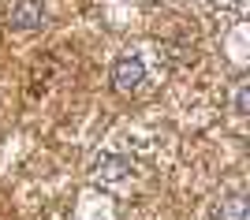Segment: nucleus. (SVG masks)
<instances>
[{"label": "nucleus", "instance_id": "nucleus-1", "mask_svg": "<svg viewBox=\"0 0 250 220\" xmlns=\"http://www.w3.org/2000/svg\"><path fill=\"white\" fill-rule=\"evenodd\" d=\"M142 82H146V67H142L138 56H120L112 63V86L120 94H135Z\"/></svg>", "mask_w": 250, "mask_h": 220}, {"label": "nucleus", "instance_id": "nucleus-2", "mask_svg": "<svg viewBox=\"0 0 250 220\" xmlns=\"http://www.w3.org/2000/svg\"><path fill=\"white\" fill-rule=\"evenodd\" d=\"M42 19H45L42 0H11L8 22L15 26V30H34V26H42Z\"/></svg>", "mask_w": 250, "mask_h": 220}, {"label": "nucleus", "instance_id": "nucleus-3", "mask_svg": "<svg viewBox=\"0 0 250 220\" xmlns=\"http://www.w3.org/2000/svg\"><path fill=\"white\" fill-rule=\"evenodd\" d=\"M217 220H247V198L243 194H231V198H220V205L213 209Z\"/></svg>", "mask_w": 250, "mask_h": 220}, {"label": "nucleus", "instance_id": "nucleus-4", "mask_svg": "<svg viewBox=\"0 0 250 220\" xmlns=\"http://www.w3.org/2000/svg\"><path fill=\"white\" fill-rule=\"evenodd\" d=\"M127 172H131V160H124V157H101L97 160V176L101 179H124Z\"/></svg>", "mask_w": 250, "mask_h": 220}, {"label": "nucleus", "instance_id": "nucleus-5", "mask_svg": "<svg viewBox=\"0 0 250 220\" xmlns=\"http://www.w3.org/2000/svg\"><path fill=\"white\" fill-rule=\"evenodd\" d=\"M235 112H247V86H239V94H235Z\"/></svg>", "mask_w": 250, "mask_h": 220}]
</instances>
